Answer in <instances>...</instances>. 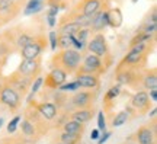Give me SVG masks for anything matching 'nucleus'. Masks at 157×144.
<instances>
[{"mask_svg":"<svg viewBox=\"0 0 157 144\" xmlns=\"http://www.w3.org/2000/svg\"><path fill=\"white\" fill-rule=\"evenodd\" d=\"M108 26V10L98 12L95 16L92 18V23H90V32L99 33Z\"/></svg>","mask_w":157,"mask_h":144,"instance_id":"18","label":"nucleus"},{"mask_svg":"<svg viewBox=\"0 0 157 144\" xmlns=\"http://www.w3.org/2000/svg\"><path fill=\"white\" fill-rule=\"evenodd\" d=\"M156 112H157V109H156V106H153V109H151V112H150V116H151L153 119L156 118Z\"/></svg>","mask_w":157,"mask_h":144,"instance_id":"42","label":"nucleus"},{"mask_svg":"<svg viewBox=\"0 0 157 144\" xmlns=\"http://www.w3.org/2000/svg\"><path fill=\"white\" fill-rule=\"evenodd\" d=\"M58 90H61V92H77V90H80V89H78V86H77L76 82H70V83L66 82V83L63 84Z\"/></svg>","mask_w":157,"mask_h":144,"instance_id":"35","label":"nucleus"},{"mask_svg":"<svg viewBox=\"0 0 157 144\" xmlns=\"http://www.w3.org/2000/svg\"><path fill=\"white\" fill-rule=\"evenodd\" d=\"M47 19H48V25H50V28H54L57 23V18L56 16H47Z\"/></svg>","mask_w":157,"mask_h":144,"instance_id":"40","label":"nucleus"},{"mask_svg":"<svg viewBox=\"0 0 157 144\" xmlns=\"http://www.w3.org/2000/svg\"><path fill=\"white\" fill-rule=\"evenodd\" d=\"M19 127H21L22 134L26 137V138H34L35 135H36V133H38V128L35 127L31 121L25 119V118H23V119H21V122H19Z\"/></svg>","mask_w":157,"mask_h":144,"instance_id":"22","label":"nucleus"},{"mask_svg":"<svg viewBox=\"0 0 157 144\" xmlns=\"http://www.w3.org/2000/svg\"><path fill=\"white\" fill-rule=\"evenodd\" d=\"M2 125H3V118H0V128H2Z\"/></svg>","mask_w":157,"mask_h":144,"instance_id":"47","label":"nucleus"},{"mask_svg":"<svg viewBox=\"0 0 157 144\" xmlns=\"http://www.w3.org/2000/svg\"><path fill=\"white\" fill-rule=\"evenodd\" d=\"M127 144H137V141H135V140H128Z\"/></svg>","mask_w":157,"mask_h":144,"instance_id":"46","label":"nucleus"},{"mask_svg":"<svg viewBox=\"0 0 157 144\" xmlns=\"http://www.w3.org/2000/svg\"><path fill=\"white\" fill-rule=\"evenodd\" d=\"M5 80H6V83L9 84L15 92H16L21 98H25L26 95H28V92H29V89H31V84H32V79H29V77H26V76H22L21 73H17L16 70L12 73L9 77H5Z\"/></svg>","mask_w":157,"mask_h":144,"instance_id":"5","label":"nucleus"},{"mask_svg":"<svg viewBox=\"0 0 157 144\" xmlns=\"http://www.w3.org/2000/svg\"><path fill=\"white\" fill-rule=\"evenodd\" d=\"M57 48H58V50H68V48H73L70 35H58V37H57Z\"/></svg>","mask_w":157,"mask_h":144,"instance_id":"29","label":"nucleus"},{"mask_svg":"<svg viewBox=\"0 0 157 144\" xmlns=\"http://www.w3.org/2000/svg\"><path fill=\"white\" fill-rule=\"evenodd\" d=\"M95 100H96V90H77L70 98V102H71V105L76 109L93 108Z\"/></svg>","mask_w":157,"mask_h":144,"instance_id":"8","label":"nucleus"},{"mask_svg":"<svg viewBox=\"0 0 157 144\" xmlns=\"http://www.w3.org/2000/svg\"><path fill=\"white\" fill-rule=\"evenodd\" d=\"M90 33H92V32H90L89 28H82L77 33H76V35H74V37H76V39H77L78 42H80V45H82L83 48L86 47V45H87V42H89Z\"/></svg>","mask_w":157,"mask_h":144,"instance_id":"30","label":"nucleus"},{"mask_svg":"<svg viewBox=\"0 0 157 144\" xmlns=\"http://www.w3.org/2000/svg\"><path fill=\"white\" fill-rule=\"evenodd\" d=\"M154 37H150V35H147V33H143V32H138L135 35L134 38L131 39V42H129V47H132L135 44H141V42H151L154 41Z\"/></svg>","mask_w":157,"mask_h":144,"instance_id":"33","label":"nucleus"},{"mask_svg":"<svg viewBox=\"0 0 157 144\" xmlns=\"http://www.w3.org/2000/svg\"><path fill=\"white\" fill-rule=\"evenodd\" d=\"M131 105L140 115H144L147 112H150V106H151V100L148 98L147 90H137L131 99Z\"/></svg>","mask_w":157,"mask_h":144,"instance_id":"12","label":"nucleus"},{"mask_svg":"<svg viewBox=\"0 0 157 144\" xmlns=\"http://www.w3.org/2000/svg\"><path fill=\"white\" fill-rule=\"evenodd\" d=\"M0 103L5 105L6 108H9L12 112L19 111V108L22 105V98L9 84L6 83V80H5V84H3L2 90H0Z\"/></svg>","mask_w":157,"mask_h":144,"instance_id":"7","label":"nucleus"},{"mask_svg":"<svg viewBox=\"0 0 157 144\" xmlns=\"http://www.w3.org/2000/svg\"><path fill=\"white\" fill-rule=\"evenodd\" d=\"M131 2H132V3H137V2H138V0H131Z\"/></svg>","mask_w":157,"mask_h":144,"instance_id":"49","label":"nucleus"},{"mask_svg":"<svg viewBox=\"0 0 157 144\" xmlns=\"http://www.w3.org/2000/svg\"><path fill=\"white\" fill-rule=\"evenodd\" d=\"M86 50L89 51V54L99 57V58H106L109 57V47H108L106 38L102 32L95 33L92 38L89 39V42L86 45Z\"/></svg>","mask_w":157,"mask_h":144,"instance_id":"6","label":"nucleus"},{"mask_svg":"<svg viewBox=\"0 0 157 144\" xmlns=\"http://www.w3.org/2000/svg\"><path fill=\"white\" fill-rule=\"evenodd\" d=\"M84 127L83 124H78V122L73 121V119H68L63 124V131L67 134H73V135H78V137H82L84 133Z\"/></svg>","mask_w":157,"mask_h":144,"instance_id":"21","label":"nucleus"},{"mask_svg":"<svg viewBox=\"0 0 157 144\" xmlns=\"http://www.w3.org/2000/svg\"><path fill=\"white\" fill-rule=\"evenodd\" d=\"M10 144H25V143L21 141V140H15V141H10Z\"/></svg>","mask_w":157,"mask_h":144,"instance_id":"45","label":"nucleus"},{"mask_svg":"<svg viewBox=\"0 0 157 144\" xmlns=\"http://www.w3.org/2000/svg\"><path fill=\"white\" fill-rule=\"evenodd\" d=\"M35 35H32V33H28V32H22L19 33L16 37V39L13 41V45H15V48H17V50H22L25 45H28L32 39H34Z\"/></svg>","mask_w":157,"mask_h":144,"instance_id":"25","label":"nucleus"},{"mask_svg":"<svg viewBox=\"0 0 157 144\" xmlns=\"http://www.w3.org/2000/svg\"><path fill=\"white\" fill-rule=\"evenodd\" d=\"M32 105L35 106V109L38 111V114L41 115V118L44 121H52L58 115V108L52 102H41V103L32 102Z\"/></svg>","mask_w":157,"mask_h":144,"instance_id":"16","label":"nucleus"},{"mask_svg":"<svg viewBox=\"0 0 157 144\" xmlns=\"http://www.w3.org/2000/svg\"><path fill=\"white\" fill-rule=\"evenodd\" d=\"M57 144H66V143H57Z\"/></svg>","mask_w":157,"mask_h":144,"instance_id":"50","label":"nucleus"},{"mask_svg":"<svg viewBox=\"0 0 157 144\" xmlns=\"http://www.w3.org/2000/svg\"><path fill=\"white\" fill-rule=\"evenodd\" d=\"M129 118H131V116H129V112H128V111H121V112H118L117 115L112 118V127H113V128L122 127L124 124H127V122H128Z\"/></svg>","mask_w":157,"mask_h":144,"instance_id":"27","label":"nucleus"},{"mask_svg":"<svg viewBox=\"0 0 157 144\" xmlns=\"http://www.w3.org/2000/svg\"><path fill=\"white\" fill-rule=\"evenodd\" d=\"M147 93H148V98L151 100V103H156L157 102V89H151V90H148Z\"/></svg>","mask_w":157,"mask_h":144,"instance_id":"39","label":"nucleus"},{"mask_svg":"<svg viewBox=\"0 0 157 144\" xmlns=\"http://www.w3.org/2000/svg\"><path fill=\"white\" fill-rule=\"evenodd\" d=\"M67 82V74L60 70V68H51V72L45 76L44 84L47 89H50V90H56V89H60L63 84Z\"/></svg>","mask_w":157,"mask_h":144,"instance_id":"11","label":"nucleus"},{"mask_svg":"<svg viewBox=\"0 0 157 144\" xmlns=\"http://www.w3.org/2000/svg\"><path fill=\"white\" fill-rule=\"evenodd\" d=\"M115 76H117V82L119 86H128V88L132 89H138L141 86L143 70L118 64L117 70H115Z\"/></svg>","mask_w":157,"mask_h":144,"instance_id":"2","label":"nucleus"},{"mask_svg":"<svg viewBox=\"0 0 157 144\" xmlns=\"http://www.w3.org/2000/svg\"><path fill=\"white\" fill-rule=\"evenodd\" d=\"M42 70V66H41V58H35V60H22L17 66L16 72L21 73L22 76H26V77L35 79L39 76V73Z\"/></svg>","mask_w":157,"mask_h":144,"instance_id":"9","label":"nucleus"},{"mask_svg":"<svg viewBox=\"0 0 157 144\" xmlns=\"http://www.w3.org/2000/svg\"><path fill=\"white\" fill-rule=\"evenodd\" d=\"M47 48V38L42 35H35L34 39L25 45L22 50H19L22 60H35V58H41V54L44 53Z\"/></svg>","mask_w":157,"mask_h":144,"instance_id":"4","label":"nucleus"},{"mask_svg":"<svg viewBox=\"0 0 157 144\" xmlns=\"http://www.w3.org/2000/svg\"><path fill=\"white\" fill-rule=\"evenodd\" d=\"M141 86L147 90H151V89H157V68L151 67L146 72H143L141 76Z\"/></svg>","mask_w":157,"mask_h":144,"instance_id":"19","label":"nucleus"},{"mask_svg":"<svg viewBox=\"0 0 157 144\" xmlns=\"http://www.w3.org/2000/svg\"><path fill=\"white\" fill-rule=\"evenodd\" d=\"M109 137H111V131H103L96 141H98V144H103V143H106V140L109 138Z\"/></svg>","mask_w":157,"mask_h":144,"instance_id":"38","label":"nucleus"},{"mask_svg":"<svg viewBox=\"0 0 157 144\" xmlns=\"http://www.w3.org/2000/svg\"><path fill=\"white\" fill-rule=\"evenodd\" d=\"M76 79L74 82L77 83L78 89H84V90H98L101 86V76L96 74H84V73H77L74 74Z\"/></svg>","mask_w":157,"mask_h":144,"instance_id":"13","label":"nucleus"},{"mask_svg":"<svg viewBox=\"0 0 157 144\" xmlns=\"http://www.w3.org/2000/svg\"><path fill=\"white\" fill-rule=\"evenodd\" d=\"M42 7H44V2H41V0H29L26 3L25 10H23V15H35V13L42 10Z\"/></svg>","mask_w":157,"mask_h":144,"instance_id":"26","label":"nucleus"},{"mask_svg":"<svg viewBox=\"0 0 157 144\" xmlns=\"http://www.w3.org/2000/svg\"><path fill=\"white\" fill-rule=\"evenodd\" d=\"M80 25H77L76 22H71V21H66L60 25V31H58V35H76V33L80 31Z\"/></svg>","mask_w":157,"mask_h":144,"instance_id":"23","label":"nucleus"},{"mask_svg":"<svg viewBox=\"0 0 157 144\" xmlns=\"http://www.w3.org/2000/svg\"><path fill=\"white\" fill-rule=\"evenodd\" d=\"M108 64L105 60H102L99 57L93 56V54H87L86 57L82 58V64L77 68V73H84V74H96V76H102L105 74L108 70Z\"/></svg>","mask_w":157,"mask_h":144,"instance_id":"3","label":"nucleus"},{"mask_svg":"<svg viewBox=\"0 0 157 144\" xmlns=\"http://www.w3.org/2000/svg\"><path fill=\"white\" fill-rule=\"evenodd\" d=\"M19 122H21V116L16 115L10 122H9V124H7V133H9V134H15V131L17 130Z\"/></svg>","mask_w":157,"mask_h":144,"instance_id":"34","label":"nucleus"},{"mask_svg":"<svg viewBox=\"0 0 157 144\" xmlns=\"http://www.w3.org/2000/svg\"><path fill=\"white\" fill-rule=\"evenodd\" d=\"M98 130L102 133L106 131V119H105L103 112H98Z\"/></svg>","mask_w":157,"mask_h":144,"instance_id":"36","label":"nucleus"},{"mask_svg":"<svg viewBox=\"0 0 157 144\" xmlns=\"http://www.w3.org/2000/svg\"><path fill=\"white\" fill-rule=\"evenodd\" d=\"M41 2H44V0H41Z\"/></svg>","mask_w":157,"mask_h":144,"instance_id":"51","label":"nucleus"},{"mask_svg":"<svg viewBox=\"0 0 157 144\" xmlns=\"http://www.w3.org/2000/svg\"><path fill=\"white\" fill-rule=\"evenodd\" d=\"M147 58H148V54H141V53H135V51H128V54L119 61V64L143 70L144 66L147 64Z\"/></svg>","mask_w":157,"mask_h":144,"instance_id":"14","label":"nucleus"},{"mask_svg":"<svg viewBox=\"0 0 157 144\" xmlns=\"http://www.w3.org/2000/svg\"><path fill=\"white\" fill-rule=\"evenodd\" d=\"M13 2H15V3H16V5H22V3H25V2H28V0H13Z\"/></svg>","mask_w":157,"mask_h":144,"instance_id":"44","label":"nucleus"},{"mask_svg":"<svg viewBox=\"0 0 157 144\" xmlns=\"http://www.w3.org/2000/svg\"><path fill=\"white\" fill-rule=\"evenodd\" d=\"M42 82H44V79L41 77V76H38V77L35 79L34 82H32V84H31V89H29L28 103H29V102H32V98H34L35 95L39 92V89H41V86H42Z\"/></svg>","mask_w":157,"mask_h":144,"instance_id":"31","label":"nucleus"},{"mask_svg":"<svg viewBox=\"0 0 157 144\" xmlns=\"http://www.w3.org/2000/svg\"><path fill=\"white\" fill-rule=\"evenodd\" d=\"M3 84H5V76H2V73H0V90L3 88Z\"/></svg>","mask_w":157,"mask_h":144,"instance_id":"43","label":"nucleus"},{"mask_svg":"<svg viewBox=\"0 0 157 144\" xmlns=\"http://www.w3.org/2000/svg\"><path fill=\"white\" fill-rule=\"evenodd\" d=\"M99 135H101V131L96 128V130H93V131H92V134H90V140H98V138H99Z\"/></svg>","mask_w":157,"mask_h":144,"instance_id":"41","label":"nucleus"},{"mask_svg":"<svg viewBox=\"0 0 157 144\" xmlns=\"http://www.w3.org/2000/svg\"><path fill=\"white\" fill-rule=\"evenodd\" d=\"M82 53L74 48L60 50L51 58V68H60L66 74H76L77 68L82 64Z\"/></svg>","mask_w":157,"mask_h":144,"instance_id":"1","label":"nucleus"},{"mask_svg":"<svg viewBox=\"0 0 157 144\" xmlns=\"http://www.w3.org/2000/svg\"><path fill=\"white\" fill-rule=\"evenodd\" d=\"M19 7L13 0H0V21L9 22L19 13Z\"/></svg>","mask_w":157,"mask_h":144,"instance_id":"15","label":"nucleus"},{"mask_svg":"<svg viewBox=\"0 0 157 144\" xmlns=\"http://www.w3.org/2000/svg\"><path fill=\"white\" fill-rule=\"evenodd\" d=\"M103 5H105V0H80L77 9L74 12L84 16L93 18L98 12L103 10Z\"/></svg>","mask_w":157,"mask_h":144,"instance_id":"10","label":"nucleus"},{"mask_svg":"<svg viewBox=\"0 0 157 144\" xmlns=\"http://www.w3.org/2000/svg\"><path fill=\"white\" fill-rule=\"evenodd\" d=\"M134 137L137 144H156V134L153 133L150 125H141Z\"/></svg>","mask_w":157,"mask_h":144,"instance_id":"17","label":"nucleus"},{"mask_svg":"<svg viewBox=\"0 0 157 144\" xmlns=\"http://www.w3.org/2000/svg\"><path fill=\"white\" fill-rule=\"evenodd\" d=\"M57 37H58V33L56 31H51L48 33V39H50V45H51V50L56 51L57 50Z\"/></svg>","mask_w":157,"mask_h":144,"instance_id":"37","label":"nucleus"},{"mask_svg":"<svg viewBox=\"0 0 157 144\" xmlns=\"http://www.w3.org/2000/svg\"><path fill=\"white\" fill-rule=\"evenodd\" d=\"M95 115V108H86V109H76L70 114V119L78 122V124H83L86 125L87 122L93 118Z\"/></svg>","mask_w":157,"mask_h":144,"instance_id":"20","label":"nucleus"},{"mask_svg":"<svg viewBox=\"0 0 157 144\" xmlns=\"http://www.w3.org/2000/svg\"><path fill=\"white\" fill-rule=\"evenodd\" d=\"M3 64H5V63H3V61L0 60V70H2V67H3Z\"/></svg>","mask_w":157,"mask_h":144,"instance_id":"48","label":"nucleus"},{"mask_svg":"<svg viewBox=\"0 0 157 144\" xmlns=\"http://www.w3.org/2000/svg\"><path fill=\"white\" fill-rule=\"evenodd\" d=\"M122 23V13L119 9H111L108 10V25L113 28H119Z\"/></svg>","mask_w":157,"mask_h":144,"instance_id":"24","label":"nucleus"},{"mask_svg":"<svg viewBox=\"0 0 157 144\" xmlns=\"http://www.w3.org/2000/svg\"><path fill=\"white\" fill-rule=\"evenodd\" d=\"M119 93H121V86H119V84H115V86H112V88H109L108 89V92L105 93L103 102H105V103L112 102V100H115L118 96H119Z\"/></svg>","mask_w":157,"mask_h":144,"instance_id":"28","label":"nucleus"},{"mask_svg":"<svg viewBox=\"0 0 157 144\" xmlns=\"http://www.w3.org/2000/svg\"><path fill=\"white\" fill-rule=\"evenodd\" d=\"M82 141V137L78 135H73V134H67L63 131L60 134V143H66V144H78Z\"/></svg>","mask_w":157,"mask_h":144,"instance_id":"32","label":"nucleus"}]
</instances>
